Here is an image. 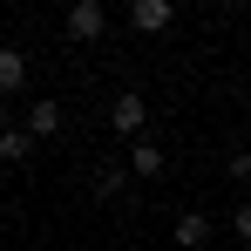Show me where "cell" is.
Returning a JSON list of instances; mask_svg holds the SVG:
<instances>
[{"mask_svg":"<svg viewBox=\"0 0 251 251\" xmlns=\"http://www.w3.org/2000/svg\"><path fill=\"white\" fill-rule=\"evenodd\" d=\"M68 34H75V41H102V34H109V7H102V0H75V7H68Z\"/></svg>","mask_w":251,"mask_h":251,"instance_id":"cell-1","label":"cell"},{"mask_svg":"<svg viewBox=\"0 0 251 251\" xmlns=\"http://www.w3.org/2000/svg\"><path fill=\"white\" fill-rule=\"evenodd\" d=\"M109 123L123 129V136H143V129H150V102H143L136 88H123V95L109 102Z\"/></svg>","mask_w":251,"mask_h":251,"instance_id":"cell-2","label":"cell"},{"mask_svg":"<svg viewBox=\"0 0 251 251\" xmlns=\"http://www.w3.org/2000/svg\"><path fill=\"white\" fill-rule=\"evenodd\" d=\"M129 21H136L143 34H163L170 21H176V7H170V0H136V7H129Z\"/></svg>","mask_w":251,"mask_h":251,"instance_id":"cell-3","label":"cell"},{"mask_svg":"<svg viewBox=\"0 0 251 251\" xmlns=\"http://www.w3.org/2000/svg\"><path fill=\"white\" fill-rule=\"evenodd\" d=\"M176 245L183 251H204L210 245V217L204 210H183V217H176Z\"/></svg>","mask_w":251,"mask_h":251,"instance_id":"cell-4","label":"cell"},{"mask_svg":"<svg viewBox=\"0 0 251 251\" xmlns=\"http://www.w3.org/2000/svg\"><path fill=\"white\" fill-rule=\"evenodd\" d=\"M21 82H27V54L21 48H0V95H14Z\"/></svg>","mask_w":251,"mask_h":251,"instance_id":"cell-5","label":"cell"},{"mask_svg":"<svg viewBox=\"0 0 251 251\" xmlns=\"http://www.w3.org/2000/svg\"><path fill=\"white\" fill-rule=\"evenodd\" d=\"M129 176H163V150H156L150 136H143V143L129 150Z\"/></svg>","mask_w":251,"mask_h":251,"instance_id":"cell-6","label":"cell"},{"mask_svg":"<svg viewBox=\"0 0 251 251\" xmlns=\"http://www.w3.org/2000/svg\"><path fill=\"white\" fill-rule=\"evenodd\" d=\"M27 150H34L27 129H7V123H0V163H27Z\"/></svg>","mask_w":251,"mask_h":251,"instance_id":"cell-7","label":"cell"},{"mask_svg":"<svg viewBox=\"0 0 251 251\" xmlns=\"http://www.w3.org/2000/svg\"><path fill=\"white\" fill-rule=\"evenodd\" d=\"M54 129H61V109L54 102H34L27 109V136H54Z\"/></svg>","mask_w":251,"mask_h":251,"instance_id":"cell-8","label":"cell"},{"mask_svg":"<svg viewBox=\"0 0 251 251\" xmlns=\"http://www.w3.org/2000/svg\"><path fill=\"white\" fill-rule=\"evenodd\" d=\"M123 190H129V163H109L95 176V197H123Z\"/></svg>","mask_w":251,"mask_h":251,"instance_id":"cell-9","label":"cell"},{"mask_svg":"<svg viewBox=\"0 0 251 251\" xmlns=\"http://www.w3.org/2000/svg\"><path fill=\"white\" fill-rule=\"evenodd\" d=\"M231 224H238V238L251 245V204H238V210H231Z\"/></svg>","mask_w":251,"mask_h":251,"instance_id":"cell-10","label":"cell"},{"mask_svg":"<svg viewBox=\"0 0 251 251\" xmlns=\"http://www.w3.org/2000/svg\"><path fill=\"white\" fill-rule=\"evenodd\" d=\"M231 170H238V176H245V183H251V150H245V156H238V163H231Z\"/></svg>","mask_w":251,"mask_h":251,"instance_id":"cell-11","label":"cell"}]
</instances>
